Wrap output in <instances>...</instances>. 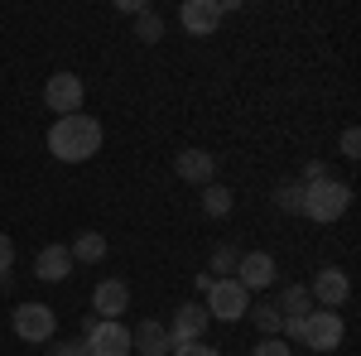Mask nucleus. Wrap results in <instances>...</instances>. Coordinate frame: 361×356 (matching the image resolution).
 I'll return each instance as SVG.
<instances>
[{"label": "nucleus", "mask_w": 361, "mask_h": 356, "mask_svg": "<svg viewBox=\"0 0 361 356\" xmlns=\"http://www.w3.org/2000/svg\"><path fill=\"white\" fill-rule=\"evenodd\" d=\"M102 121L97 116H58L54 125H49V154H54L58 164H87L92 154H102Z\"/></svg>", "instance_id": "nucleus-1"}, {"label": "nucleus", "mask_w": 361, "mask_h": 356, "mask_svg": "<svg viewBox=\"0 0 361 356\" xmlns=\"http://www.w3.org/2000/svg\"><path fill=\"white\" fill-rule=\"evenodd\" d=\"M352 207V183H342V178H318V183H304V212L299 217L308 221H337L342 212Z\"/></svg>", "instance_id": "nucleus-2"}, {"label": "nucleus", "mask_w": 361, "mask_h": 356, "mask_svg": "<svg viewBox=\"0 0 361 356\" xmlns=\"http://www.w3.org/2000/svg\"><path fill=\"white\" fill-rule=\"evenodd\" d=\"M289 337L304 342L308 352H337L342 337H347V323H342V313H333V308H313L304 323L289 328Z\"/></svg>", "instance_id": "nucleus-3"}, {"label": "nucleus", "mask_w": 361, "mask_h": 356, "mask_svg": "<svg viewBox=\"0 0 361 356\" xmlns=\"http://www.w3.org/2000/svg\"><path fill=\"white\" fill-rule=\"evenodd\" d=\"M202 294H207V299H202L207 318H217V323H241L246 308H250V294L236 284V279H212Z\"/></svg>", "instance_id": "nucleus-4"}, {"label": "nucleus", "mask_w": 361, "mask_h": 356, "mask_svg": "<svg viewBox=\"0 0 361 356\" xmlns=\"http://www.w3.org/2000/svg\"><path fill=\"white\" fill-rule=\"evenodd\" d=\"M10 328H15L20 342H44V347H49L58 337V313L49 303H20V308L10 313Z\"/></svg>", "instance_id": "nucleus-5"}, {"label": "nucleus", "mask_w": 361, "mask_h": 356, "mask_svg": "<svg viewBox=\"0 0 361 356\" xmlns=\"http://www.w3.org/2000/svg\"><path fill=\"white\" fill-rule=\"evenodd\" d=\"M82 342H87V356H135L130 352V328L121 318H92Z\"/></svg>", "instance_id": "nucleus-6"}, {"label": "nucleus", "mask_w": 361, "mask_h": 356, "mask_svg": "<svg viewBox=\"0 0 361 356\" xmlns=\"http://www.w3.org/2000/svg\"><path fill=\"white\" fill-rule=\"evenodd\" d=\"M82 97H87V87H82L78 73H54L44 82V106L54 111V116H78L82 111Z\"/></svg>", "instance_id": "nucleus-7"}, {"label": "nucleus", "mask_w": 361, "mask_h": 356, "mask_svg": "<svg viewBox=\"0 0 361 356\" xmlns=\"http://www.w3.org/2000/svg\"><path fill=\"white\" fill-rule=\"evenodd\" d=\"M246 294H255V289H270L279 279V265L270 250H241V260H236V274H231Z\"/></svg>", "instance_id": "nucleus-8"}, {"label": "nucleus", "mask_w": 361, "mask_h": 356, "mask_svg": "<svg viewBox=\"0 0 361 356\" xmlns=\"http://www.w3.org/2000/svg\"><path fill=\"white\" fill-rule=\"evenodd\" d=\"M304 289L318 308H333V313L352 299V279H347V270H337V265H323V270L313 274V284H304Z\"/></svg>", "instance_id": "nucleus-9"}, {"label": "nucleus", "mask_w": 361, "mask_h": 356, "mask_svg": "<svg viewBox=\"0 0 361 356\" xmlns=\"http://www.w3.org/2000/svg\"><path fill=\"white\" fill-rule=\"evenodd\" d=\"M222 20H226V15H222L217 0H183V5H178V25H183V34H193V39L217 34Z\"/></svg>", "instance_id": "nucleus-10"}, {"label": "nucleus", "mask_w": 361, "mask_h": 356, "mask_svg": "<svg viewBox=\"0 0 361 356\" xmlns=\"http://www.w3.org/2000/svg\"><path fill=\"white\" fill-rule=\"evenodd\" d=\"M173 173L183 178V183H212V173H217V154L212 149H197V145H188V149H178L173 154Z\"/></svg>", "instance_id": "nucleus-11"}, {"label": "nucleus", "mask_w": 361, "mask_h": 356, "mask_svg": "<svg viewBox=\"0 0 361 356\" xmlns=\"http://www.w3.org/2000/svg\"><path fill=\"white\" fill-rule=\"evenodd\" d=\"M207 323H212V318H207L202 303H178V308H173V323H164V328H169V342L178 347V342H202Z\"/></svg>", "instance_id": "nucleus-12"}, {"label": "nucleus", "mask_w": 361, "mask_h": 356, "mask_svg": "<svg viewBox=\"0 0 361 356\" xmlns=\"http://www.w3.org/2000/svg\"><path fill=\"white\" fill-rule=\"evenodd\" d=\"M92 308H97V318H121L130 308V284L126 279H102L92 289Z\"/></svg>", "instance_id": "nucleus-13"}, {"label": "nucleus", "mask_w": 361, "mask_h": 356, "mask_svg": "<svg viewBox=\"0 0 361 356\" xmlns=\"http://www.w3.org/2000/svg\"><path fill=\"white\" fill-rule=\"evenodd\" d=\"M130 352H140V356H169V352H173L169 328L159 323V318H145L140 328H130Z\"/></svg>", "instance_id": "nucleus-14"}, {"label": "nucleus", "mask_w": 361, "mask_h": 356, "mask_svg": "<svg viewBox=\"0 0 361 356\" xmlns=\"http://www.w3.org/2000/svg\"><path fill=\"white\" fill-rule=\"evenodd\" d=\"M34 274H39L44 284H63V279L73 274V255H68V246H44L39 255H34Z\"/></svg>", "instance_id": "nucleus-15"}, {"label": "nucleus", "mask_w": 361, "mask_h": 356, "mask_svg": "<svg viewBox=\"0 0 361 356\" xmlns=\"http://www.w3.org/2000/svg\"><path fill=\"white\" fill-rule=\"evenodd\" d=\"M279 313H284V332L294 328V323H304L308 313H313V299H308L304 284H289V289L279 294Z\"/></svg>", "instance_id": "nucleus-16"}, {"label": "nucleus", "mask_w": 361, "mask_h": 356, "mask_svg": "<svg viewBox=\"0 0 361 356\" xmlns=\"http://www.w3.org/2000/svg\"><path fill=\"white\" fill-rule=\"evenodd\" d=\"M73 265H102L106 260V236L102 231H78V241L68 246Z\"/></svg>", "instance_id": "nucleus-17"}, {"label": "nucleus", "mask_w": 361, "mask_h": 356, "mask_svg": "<svg viewBox=\"0 0 361 356\" xmlns=\"http://www.w3.org/2000/svg\"><path fill=\"white\" fill-rule=\"evenodd\" d=\"M270 202H275V212H284V217H299V212H304V183H299V178L279 183Z\"/></svg>", "instance_id": "nucleus-18"}, {"label": "nucleus", "mask_w": 361, "mask_h": 356, "mask_svg": "<svg viewBox=\"0 0 361 356\" xmlns=\"http://www.w3.org/2000/svg\"><path fill=\"white\" fill-rule=\"evenodd\" d=\"M231 207H236L231 188H222V183H202V212H207V217H231Z\"/></svg>", "instance_id": "nucleus-19"}, {"label": "nucleus", "mask_w": 361, "mask_h": 356, "mask_svg": "<svg viewBox=\"0 0 361 356\" xmlns=\"http://www.w3.org/2000/svg\"><path fill=\"white\" fill-rule=\"evenodd\" d=\"M250 318H255V328L265 332V337H279V332H284V313H279V303H255V308H246Z\"/></svg>", "instance_id": "nucleus-20"}, {"label": "nucleus", "mask_w": 361, "mask_h": 356, "mask_svg": "<svg viewBox=\"0 0 361 356\" xmlns=\"http://www.w3.org/2000/svg\"><path fill=\"white\" fill-rule=\"evenodd\" d=\"M135 39H140V44H159V39H164V20H159L154 10L135 15Z\"/></svg>", "instance_id": "nucleus-21"}, {"label": "nucleus", "mask_w": 361, "mask_h": 356, "mask_svg": "<svg viewBox=\"0 0 361 356\" xmlns=\"http://www.w3.org/2000/svg\"><path fill=\"white\" fill-rule=\"evenodd\" d=\"M236 260H241L236 246H217L212 250V270H217V279H231V274H236Z\"/></svg>", "instance_id": "nucleus-22"}, {"label": "nucleus", "mask_w": 361, "mask_h": 356, "mask_svg": "<svg viewBox=\"0 0 361 356\" xmlns=\"http://www.w3.org/2000/svg\"><path fill=\"white\" fill-rule=\"evenodd\" d=\"M250 356H294V352H289L284 337H260V342L250 347Z\"/></svg>", "instance_id": "nucleus-23"}, {"label": "nucleus", "mask_w": 361, "mask_h": 356, "mask_svg": "<svg viewBox=\"0 0 361 356\" xmlns=\"http://www.w3.org/2000/svg\"><path fill=\"white\" fill-rule=\"evenodd\" d=\"M44 356H87V342H82V337H73V342H58V337H54Z\"/></svg>", "instance_id": "nucleus-24"}, {"label": "nucleus", "mask_w": 361, "mask_h": 356, "mask_svg": "<svg viewBox=\"0 0 361 356\" xmlns=\"http://www.w3.org/2000/svg\"><path fill=\"white\" fill-rule=\"evenodd\" d=\"M337 145H342V159H361V130H357V125H347Z\"/></svg>", "instance_id": "nucleus-25"}, {"label": "nucleus", "mask_w": 361, "mask_h": 356, "mask_svg": "<svg viewBox=\"0 0 361 356\" xmlns=\"http://www.w3.org/2000/svg\"><path fill=\"white\" fill-rule=\"evenodd\" d=\"M10 270H15V241L0 231V279H10Z\"/></svg>", "instance_id": "nucleus-26"}, {"label": "nucleus", "mask_w": 361, "mask_h": 356, "mask_svg": "<svg viewBox=\"0 0 361 356\" xmlns=\"http://www.w3.org/2000/svg\"><path fill=\"white\" fill-rule=\"evenodd\" d=\"M169 356H222L217 347H207V342H178Z\"/></svg>", "instance_id": "nucleus-27"}, {"label": "nucleus", "mask_w": 361, "mask_h": 356, "mask_svg": "<svg viewBox=\"0 0 361 356\" xmlns=\"http://www.w3.org/2000/svg\"><path fill=\"white\" fill-rule=\"evenodd\" d=\"M318 178H333V173H328V164H323V159H308V164H304V178H299V183H318Z\"/></svg>", "instance_id": "nucleus-28"}, {"label": "nucleus", "mask_w": 361, "mask_h": 356, "mask_svg": "<svg viewBox=\"0 0 361 356\" xmlns=\"http://www.w3.org/2000/svg\"><path fill=\"white\" fill-rule=\"evenodd\" d=\"M0 294H5V279H0Z\"/></svg>", "instance_id": "nucleus-29"}]
</instances>
